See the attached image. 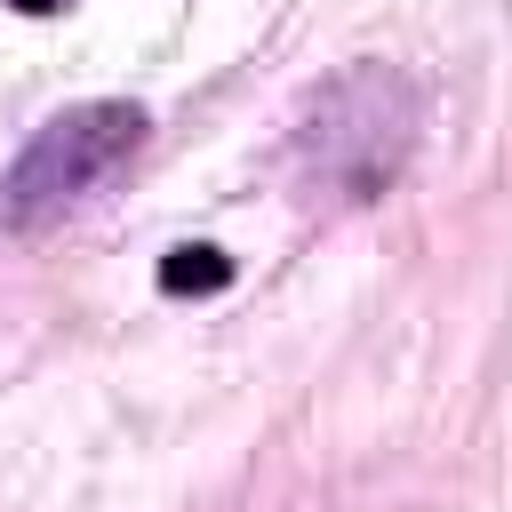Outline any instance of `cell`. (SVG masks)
Here are the masks:
<instances>
[{
    "label": "cell",
    "instance_id": "obj_1",
    "mask_svg": "<svg viewBox=\"0 0 512 512\" xmlns=\"http://www.w3.org/2000/svg\"><path fill=\"white\" fill-rule=\"evenodd\" d=\"M416 120H424L416 80H400L392 64H360V72L328 80L304 104V120H296V168L320 192H336V200H376L408 168Z\"/></svg>",
    "mask_w": 512,
    "mask_h": 512
},
{
    "label": "cell",
    "instance_id": "obj_2",
    "mask_svg": "<svg viewBox=\"0 0 512 512\" xmlns=\"http://www.w3.org/2000/svg\"><path fill=\"white\" fill-rule=\"evenodd\" d=\"M144 104H120V96H96V104H72L56 112L48 128H32V144L8 160L0 176V224L8 232H48L64 224L72 208H88L136 152H144Z\"/></svg>",
    "mask_w": 512,
    "mask_h": 512
},
{
    "label": "cell",
    "instance_id": "obj_3",
    "mask_svg": "<svg viewBox=\"0 0 512 512\" xmlns=\"http://www.w3.org/2000/svg\"><path fill=\"white\" fill-rule=\"evenodd\" d=\"M232 280V256L224 248H168L160 256V288L168 296H216Z\"/></svg>",
    "mask_w": 512,
    "mask_h": 512
},
{
    "label": "cell",
    "instance_id": "obj_4",
    "mask_svg": "<svg viewBox=\"0 0 512 512\" xmlns=\"http://www.w3.org/2000/svg\"><path fill=\"white\" fill-rule=\"evenodd\" d=\"M8 8H24V16H56L64 0H8Z\"/></svg>",
    "mask_w": 512,
    "mask_h": 512
}]
</instances>
